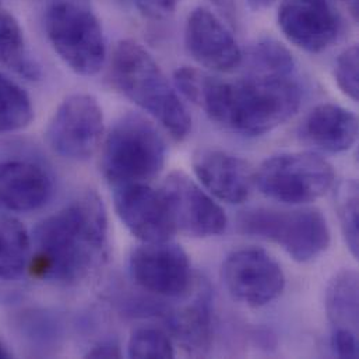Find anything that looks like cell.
I'll list each match as a JSON object with an SVG mask.
<instances>
[{"mask_svg": "<svg viewBox=\"0 0 359 359\" xmlns=\"http://www.w3.org/2000/svg\"><path fill=\"white\" fill-rule=\"evenodd\" d=\"M253 10H263L270 7L276 0H246Z\"/></svg>", "mask_w": 359, "mask_h": 359, "instance_id": "obj_31", "label": "cell"}, {"mask_svg": "<svg viewBox=\"0 0 359 359\" xmlns=\"http://www.w3.org/2000/svg\"><path fill=\"white\" fill-rule=\"evenodd\" d=\"M175 83L211 121L248 137L285 123L302 102V90L292 76L249 74L228 81L182 67L175 72Z\"/></svg>", "mask_w": 359, "mask_h": 359, "instance_id": "obj_1", "label": "cell"}, {"mask_svg": "<svg viewBox=\"0 0 359 359\" xmlns=\"http://www.w3.org/2000/svg\"><path fill=\"white\" fill-rule=\"evenodd\" d=\"M304 139L316 149L339 154L350 150L358 137V118L334 104L313 108L302 125Z\"/></svg>", "mask_w": 359, "mask_h": 359, "instance_id": "obj_17", "label": "cell"}, {"mask_svg": "<svg viewBox=\"0 0 359 359\" xmlns=\"http://www.w3.org/2000/svg\"><path fill=\"white\" fill-rule=\"evenodd\" d=\"M222 280L236 301L253 308L276 301L285 287L281 266L257 248H243L228 255L222 264Z\"/></svg>", "mask_w": 359, "mask_h": 359, "instance_id": "obj_9", "label": "cell"}, {"mask_svg": "<svg viewBox=\"0 0 359 359\" xmlns=\"http://www.w3.org/2000/svg\"><path fill=\"white\" fill-rule=\"evenodd\" d=\"M104 133V114L98 101L90 94H73L55 111L45 139L62 158L84 161L95 154Z\"/></svg>", "mask_w": 359, "mask_h": 359, "instance_id": "obj_8", "label": "cell"}, {"mask_svg": "<svg viewBox=\"0 0 359 359\" xmlns=\"http://www.w3.org/2000/svg\"><path fill=\"white\" fill-rule=\"evenodd\" d=\"M238 222L243 233L277 243L299 263L312 262L330 245V228L316 208H253L243 211Z\"/></svg>", "mask_w": 359, "mask_h": 359, "instance_id": "obj_6", "label": "cell"}, {"mask_svg": "<svg viewBox=\"0 0 359 359\" xmlns=\"http://www.w3.org/2000/svg\"><path fill=\"white\" fill-rule=\"evenodd\" d=\"M214 3V6L222 13L225 14V17L231 21L235 22L236 21V6H235V0H211Z\"/></svg>", "mask_w": 359, "mask_h": 359, "instance_id": "obj_30", "label": "cell"}, {"mask_svg": "<svg viewBox=\"0 0 359 359\" xmlns=\"http://www.w3.org/2000/svg\"><path fill=\"white\" fill-rule=\"evenodd\" d=\"M184 45L198 65L215 72H232L243 60V53L232 32L217 14L205 7H197L189 14Z\"/></svg>", "mask_w": 359, "mask_h": 359, "instance_id": "obj_13", "label": "cell"}, {"mask_svg": "<svg viewBox=\"0 0 359 359\" xmlns=\"http://www.w3.org/2000/svg\"><path fill=\"white\" fill-rule=\"evenodd\" d=\"M45 32L59 57L80 76H95L107 59L97 15L80 0H53L45 11Z\"/></svg>", "mask_w": 359, "mask_h": 359, "instance_id": "obj_5", "label": "cell"}, {"mask_svg": "<svg viewBox=\"0 0 359 359\" xmlns=\"http://www.w3.org/2000/svg\"><path fill=\"white\" fill-rule=\"evenodd\" d=\"M250 74L292 76L295 60L291 52L278 41L267 38L252 45L246 55Z\"/></svg>", "mask_w": 359, "mask_h": 359, "instance_id": "obj_23", "label": "cell"}, {"mask_svg": "<svg viewBox=\"0 0 359 359\" xmlns=\"http://www.w3.org/2000/svg\"><path fill=\"white\" fill-rule=\"evenodd\" d=\"M129 269L137 285L160 297L183 298L191 288L189 257L170 241L136 248L130 255Z\"/></svg>", "mask_w": 359, "mask_h": 359, "instance_id": "obj_11", "label": "cell"}, {"mask_svg": "<svg viewBox=\"0 0 359 359\" xmlns=\"http://www.w3.org/2000/svg\"><path fill=\"white\" fill-rule=\"evenodd\" d=\"M31 236L15 218L0 212V280L15 281L28 269Z\"/></svg>", "mask_w": 359, "mask_h": 359, "instance_id": "obj_19", "label": "cell"}, {"mask_svg": "<svg viewBox=\"0 0 359 359\" xmlns=\"http://www.w3.org/2000/svg\"><path fill=\"white\" fill-rule=\"evenodd\" d=\"M278 25L290 42L309 53H320L334 43L341 21L330 0H284Z\"/></svg>", "mask_w": 359, "mask_h": 359, "instance_id": "obj_12", "label": "cell"}, {"mask_svg": "<svg viewBox=\"0 0 359 359\" xmlns=\"http://www.w3.org/2000/svg\"><path fill=\"white\" fill-rule=\"evenodd\" d=\"M171 204L177 228L196 238L221 235L228 218L221 208L196 182L184 172H172L163 186Z\"/></svg>", "mask_w": 359, "mask_h": 359, "instance_id": "obj_14", "label": "cell"}, {"mask_svg": "<svg viewBox=\"0 0 359 359\" xmlns=\"http://www.w3.org/2000/svg\"><path fill=\"white\" fill-rule=\"evenodd\" d=\"M167 146L158 129L139 114L122 115L105 136L101 171L114 186L142 183L164 168Z\"/></svg>", "mask_w": 359, "mask_h": 359, "instance_id": "obj_4", "label": "cell"}, {"mask_svg": "<svg viewBox=\"0 0 359 359\" xmlns=\"http://www.w3.org/2000/svg\"><path fill=\"white\" fill-rule=\"evenodd\" d=\"M358 273L343 270L330 281L326 292V312L334 327H358Z\"/></svg>", "mask_w": 359, "mask_h": 359, "instance_id": "obj_21", "label": "cell"}, {"mask_svg": "<svg viewBox=\"0 0 359 359\" xmlns=\"http://www.w3.org/2000/svg\"><path fill=\"white\" fill-rule=\"evenodd\" d=\"M337 210L343 235L351 255L359 257V190L355 180L341 183L337 191Z\"/></svg>", "mask_w": 359, "mask_h": 359, "instance_id": "obj_24", "label": "cell"}, {"mask_svg": "<svg viewBox=\"0 0 359 359\" xmlns=\"http://www.w3.org/2000/svg\"><path fill=\"white\" fill-rule=\"evenodd\" d=\"M128 355L139 359H171L175 357V350L171 339L164 332L153 327H142L130 336Z\"/></svg>", "mask_w": 359, "mask_h": 359, "instance_id": "obj_25", "label": "cell"}, {"mask_svg": "<svg viewBox=\"0 0 359 359\" xmlns=\"http://www.w3.org/2000/svg\"><path fill=\"white\" fill-rule=\"evenodd\" d=\"M332 347L339 358H358L357 332L347 327H334L332 336Z\"/></svg>", "mask_w": 359, "mask_h": 359, "instance_id": "obj_27", "label": "cell"}, {"mask_svg": "<svg viewBox=\"0 0 359 359\" xmlns=\"http://www.w3.org/2000/svg\"><path fill=\"white\" fill-rule=\"evenodd\" d=\"M34 119L28 94L11 79L0 73V133L25 129Z\"/></svg>", "mask_w": 359, "mask_h": 359, "instance_id": "obj_22", "label": "cell"}, {"mask_svg": "<svg viewBox=\"0 0 359 359\" xmlns=\"http://www.w3.org/2000/svg\"><path fill=\"white\" fill-rule=\"evenodd\" d=\"M53 191L48 172L34 163H0V212H29L43 207Z\"/></svg>", "mask_w": 359, "mask_h": 359, "instance_id": "obj_16", "label": "cell"}, {"mask_svg": "<svg viewBox=\"0 0 359 359\" xmlns=\"http://www.w3.org/2000/svg\"><path fill=\"white\" fill-rule=\"evenodd\" d=\"M193 171L201 184L217 198L239 204L245 201L255 184V172L249 163L226 151L203 149L193 156Z\"/></svg>", "mask_w": 359, "mask_h": 359, "instance_id": "obj_15", "label": "cell"}, {"mask_svg": "<svg viewBox=\"0 0 359 359\" xmlns=\"http://www.w3.org/2000/svg\"><path fill=\"white\" fill-rule=\"evenodd\" d=\"M107 239L105 205L88 190L35 226L28 269L43 281L77 284L100 264Z\"/></svg>", "mask_w": 359, "mask_h": 359, "instance_id": "obj_2", "label": "cell"}, {"mask_svg": "<svg viewBox=\"0 0 359 359\" xmlns=\"http://www.w3.org/2000/svg\"><path fill=\"white\" fill-rule=\"evenodd\" d=\"M11 357V354H10V351L7 350V347L3 344V341L0 340V359L1 358H10Z\"/></svg>", "mask_w": 359, "mask_h": 359, "instance_id": "obj_33", "label": "cell"}, {"mask_svg": "<svg viewBox=\"0 0 359 359\" xmlns=\"http://www.w3.org/2000/svg\"><path fill=\"white\" fill-rule=\"evenodd\" d=\"M87 358H121L122 351L118 343L104 341L87 353Z\"/></svg>", "mask_w": 359, "mask_h": 359, "instance_id": "obj_29", "label": "cell"}, {"mask_svg": "<svg viewBox=\"0 0 359 359\" xmlns=\"http://www.w3.org/2000/svg\"><path fill=\"white\" fill-rule=\"evenodd\" d=\"M168 326L190 355H204L212 339L211 295L205 285H198L193 298L168 315Z\"/></svg>", "mask_w": 359, "mask_h": 359, "instance_id": "obj_18", "label": "cell"}, {"mask_svg": "<svg viewBox=\"0 0 359 359\" xmlns=\"http://www.w3.org/2000/svg\"><path fill=\"white\" fill-rule=\"evenodd\" d=\"M115 208L126 228L144 243L168 242L178 231L165 191L146 182L116 186Z\"/></svg>", "mask_w": 359, "mask_h": 359, "instance_id": "obj_10", "label": "cell"}, {"mask_svg": "<svg viewBox=\"0 0 359 359\" xmlns=\"http://www.w3.org/2000/svg\"><path fill=\"white\" fill-rule=\"evenodd\" d=\"M336 180L333 167L313 153H285L267 158L255 172L260 191L285 204H306L326 194Z\"/></svg>", "mask_w": 359, "mask_h": 359, "instance_id": "obj_7", "label": "cell"}, {"mask_svg": "<svg viewBox=\"0 0 359 359\" xmlns=\"http://www.w3.org/2000/svg\"><path fill=\"white\" fill-rule=\"evenodd\" d=\"M0 65L28 80L41 77V67L27 46L21 25L4 10H0Z\"/></svg>", "mask_w": 359, "mask_h": 359, "instance_id": "obj_20", "label": "cell"}, {"mask_svg": "<svg viewBox=\"0 0 359 359\" xmlns=\"http://www.w3.org/2000/svg\"><path fill=\"white\" fill-rule=\"evenodd\" d=\"M334 77L340 90L353 101H358V46L353 45L346 49L336 62Z\"/></svg>", "mask_w": 359, "mask_h": 359, "instance_id": "obj_26", "label": "cell"}, {"mask_svg": "<svg viewBox=\"0 0 359 359\" xmlns=\"http://www.w3.org/2000/svg\"><path fill=\"white\" fill-rule=\"evenodd\" d=\"M112 77L118 88L151 115L175 140H184L191 119L154 57L132 39L121 41L112 55Z\"/></svg>", "mask_w": 359, "mask_h": 359, "instance_id": "obj_3", "label": "cell"}, {"mask_svg": "<svg viewBox=\"0 0 359 359\" xmlns=\"http://www.w3.org/2000/svg\"><path fill=\"white\" fill-rule=\"evenodd\" d=\"M340 1H343L348 7L350 13L357 20L358 18V0H340Z\"/></svg>", "mask_w": 359, "mask_h": 359, "instance_id": "obj_32", "label": "cell"}, {"mask_svg": "<svg viewBox=\"0 0 359 359\" xmlns=\"http://www.w3.org/2000/svg\"><path fill=\"white\" fill-rule=\"evenodd\" d=\"M136 7L147 17L160 20L172 14L180 0H133Z\"/></svg>", "mask_w": 359, "mask_h": 359, "instance_id": "obj_28", "label": "cell"}]
</instances>
